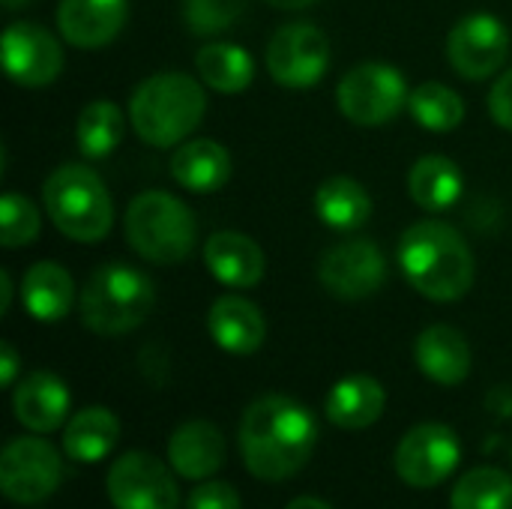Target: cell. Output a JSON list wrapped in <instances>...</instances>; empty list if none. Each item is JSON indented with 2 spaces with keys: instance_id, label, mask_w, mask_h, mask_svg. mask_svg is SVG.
I'll return each instance as SVG.
<instances>
[{
  "instance_id": "obj_33",
  "label": "cell",
  "mask_w": 512,
  "mask_h": 509,
  "mask_svg": "<svg viewBox=\"0 0 512 509\" xmlns=\"http://www.w3.org/2000/svg\"><path fill=\"white\" fill-rule=\"evenodd\" d=\"M186 509H243L240 495L225 480H204L186 498Z\"/></svg>"
},
{
  "instance_id": "obj_17",
  "label": "cell",
  "mask_w": 512,
  "mask_h": 509,
  "mask_svg": "<svg viewBox=\"0 0 512 509\" xmlns=\"http://www.w3.org/2000/svg\"><path fill=\"white\" fill-rule=\"evenodd\" d=\"M204 264L216 282L225 288L243 291L255 288L267 273L264 249L240 231H216L204 243Z\"/></svg>"
},
{
  "instance_id": "obj_21",
  "label": "cell",
  "mask_w": 512,
  "mask_h": 509,
  "mask_svg": "<svg viewBox=\"0 0 512 509\" xmlns=\"http://www.w3.org/2000/svg\"><path fill=\"white\" fill-rule=\"evenodd\" d=\"M384 408H387V390L372 375H348L336 381L324 402L327 420L345 432H360L375 426Z\"/></svg>"
},
{
  "instance_id": "obj_4",
  "label": "cell",
  "mask_w": 512,
  "mask_h": 509,
  "mask_svg": "<svg viewBox=\"0 0 512 509\" xmlns=\"http://www.w3.org/2000/svg\"><path fill=\"white\" fill-rule=\"evenodd\" d=\"M42 207L51 225L75 243H99L114 228L111 192L105 180L81 162H66L45 177Z\"/></svg>"
},
{
  "instance_id": "obj_2",
  "label": "cell",
  "mask_w": 512,
  "mask_h": 509,
  "mask_svg": "<svg viewBox=\"0 0 512 509\" xmlns=\"http://www.w3.org/2000/svg\"><path fill=\"white\" fill-rule=\"evenodd\" d=\"M399 267L408 285L432 303L462 300L477 279L468 240L441 219H420L399 237Z\"/></svg>"
},
{
  "instance_id": "obj_3",
  "label": "cell",
  "mask_w": 512,
  "mask_h": 509,
  "mask_svg": "<svg viewBox=\"0 0 512 509\" xmlns=\"http://www.w3.org/2000/svg\"><path fill=\"white\" fill-rule=\"evenodd\" d=\"M207 93L198 78L180 69L144 78L129 99V123L135 135L159 150L180 147L201 126Z\"/></svg>"
},
{
  "instance_id": "obj_28",
  "label": "cell",
  "mask_w": 512,
  "mask_h": 509,
  "mask_svg": "<svg viewBox=\"0 0 512 509\" xmlns=\"http://www.w3.org/2000/svg\"><path fill=\"white\" fill-rule=\"evenodd\" d=\"M123 111L111 99H93L81 108L75 123V144L84 159H105L123 141Z\"/></svg>"
},
{
  "instance_id": "obj_8",
  "label": "cell",
  "mask_w": 512,
  "mask_h": 509,
  "mask_svg": "<svg viewBox=\"0 0 512 509\" xmlns=\"http://www.w3.org/2000/svg\"><path fill=\"white\" fill-rule=\"evenodd\" d=\"M63 483V459L42 435L12 438L0 453V489L12 504L36 507Z\"/></svg>"
},
{
  "instance_id": "obj_10",
  "label": "cell",
  "mask_w": 512,
  "mask_h": 509,
  "mask_svg": "<svg viewBox=\"0 0 512 509\" xmlns=\"http://www.w3.org/2000/svg\"><path fill=\"white\" fill-rule=\"evenodd\" d=\"M462 462V441L444 423H420L408 429L396 447L393 465L405 486L435 489L456 474Z\"/></svg>"
},
{
  "instance_id": "obj_30",
  "label": "cell",
  "mask_w": 512,
  "mask_h": 509,
  "mask_svg": "<svg viewBox=\"0 0 512 509\" xmlns=\"http://www.w3.org/2000/svg\"><path fill=\"white\" fill-rule=\"evenodd\" d=\"M450 509H512V477L492 465L465 471L450 492Z\"/></svg>"
},
{
  "instance_id": "obj_39",
  "label": "cell",
  "mask_w": 512,
  "mask_h": 509,
  "mask_svg": "<svg viewBox=\"0 0 512 509\" xmlns=\"http://www.w3.org/2000/svg\"><path fill=\"white\" fill-rule=\"evenodd\" d=\"M270 6H276V9H306V6H312L315 0H267Z\"/></svg>"
},
{
  "instance_id": "obj_11",
  "label": "cell",
  "mask_w": 512,
  "mask_h": 509,
  "mask_svg": "<svg viewBox=\"0 0 512 509\" xmlns=\"http://www.w3.org/2000/svg\"><path fill=\"white\" fill-rule=\"evenodd\" d=\"M105 492L114 509H180V489L162 459L144 450H129L114 459Z\"/></svg>"
},
{
  "instance_id": "obj_20",
  "label": "cell",
  "mask_w": 512,
  "mask_h": 509,
  "mask_svg": "<svg viewBox=\"0 0 512 509\" xmlns=\"http://www.w3.org/2000/svg\"><path fill=\"white\" fill-rule=\"evenodd\" d=\"M414 360L417 369L441 387H456L471 375V345L468 339L450 327V324H432L426 327L414 342Z\"/></svg>"
},
{
  "instance_id": "obj_32",
  "label": "cell",
  "mask_w": 512,
  "mask_h": 509,
  "mask_svg": "<svg viewBox=\"0 0 512 509\" xmlns=\"http://www.w3.org/2000/svg\"><path fill=\"white\" fill-rule=\"evenodd\" d=\"M246 0H183V24L192 36H219L237 24Z\"/></svg>"
},
{
  "instance_id": "obj_35",
  "label": "cell",
  "mask_w": 512,
  "mask_h": 509,
  "mask_svg": "<svg viewBox=\"0 0 512 509\" xmlns=\"http://www.w3.org/2000/svg\"><path fill=\"white\" fill-rule=\"evenodd\" d=\"M18 354L9 342H0V384L3 387H15V378H18Z\"/></svg>"
},
{
  "instance_id": "obj_13",
  "label": "cell",
  "mask_w": 512,
  "mask_h": 509,
  "mask_svg": "<svg viewBox=\"0 0 512 509\" xmlns=\"http://www.w3.org/2000/svg\"><path fill=\"white\" fill-rule=\"evenodd\" d=\"M321 285L339 300H369L387 282V258L369 237H348L330 246L318 261Z\"/></svg>"
},
{
  "instance_id": "obj_34",
  "label": "cell",
  "mask_w": 512,
  "mask_h": 509,
  "mask_svg": "<svg viewBox=\"0 0 512 509\" xmlns=\"http://www.w3.org/2000/svg\"><path fill=\"white\" fill-rule=\"evenodd\" d=\"M489 114L501 129L512 132V69L498 75V81L492 84V90H489Z\"/></svg>"
},
{
  "instance_id": "obj_12",
  "label": "cell",
  "mask_w": 512,
  "mask_h": 509,
  "mask_svg": "<svg viewBox=\"0 0 512 509\" xmlns=\"http://www.w3.org/2000/svg\"><path fill=\"white\" fill-rule=\"evenodd\" d=\"M510 57V30L492 12H474L453 24L447 36V60L465 81H486L504 69Z\"/></svg>"
},
{
  "instance_id": "obj_23",
  "label": "cell",
  "mask_w": 512,
  "mask_h": 509,
  "mask_svg": "<svg viewBox=\"0 0 512 509\" xmlns=\"http://www.w3.org/2000/svg\"><path fill=\"white\" fill-rule=\"evenodd\" d=\"M171 177L195 195H210L222 189L231 177V153L210 138L183 141L171 153Z\"/></svg>"
},
{
  "instance_id": "obj_1",
  "label": "cell",
  "mask_w": 512,
  "mask_h": 509,
  "mask_svg": "<svg viewBox=\"0 0 512 509\" xmlns=\"http://www.w3.org/2000/svg\"><path fill=\"white\" fill-rule=\"evenodd\" d=\"M237 444L246 471L264 483H285L297 477L315 453V414L285 393L258 396L240 420Z\"/></svg>"
},
{
  "instance_id": "obj_7",
  "label": "cell",
  "mask_w": 512,
  "mask_h": 509,
  "mask_svg": "<svg viewBox=\"0 0 512 509\" xmlns=\"http://www.w3.org/2000/svg\"><path fill=\"white\" fill-rule=\"evenodd\" d=\"M408 81L405 75L390 63H357L351 66L339 87H336V105L354 126L378 129L393 123L408 108Z\"/></svg>"
},
{
  "instance_id": "obj_29",
  "label": "cell",
  "mask_w": 512,
  "mask_h": 509,
  "mask_svg": "<svg viewBox=\"0 0 512 509\" xmlns=\"http://www.w3.org/2000/svg\"><path fill=\"white\" fill-rule=\"evenodd\" d=\"M408 111L414 117V123L426 132H453L462 126L465 120V99L441 84V81H423L411 90L408 96Z\"/></svg>"
},
{
  "instance_id": "obj_24",
  "label": "cell",
  "mask_w": 512,
  "mask_h": 509,
  "mask_svg": "<svg viewBox=\"0 0 512 509\" xmlns=\"http://www.w3.org/2000/svg\"><path fill=\"white\" fill-rule=\"evenodd\" d=\"M117 441H120V420L114 417V411L102 405L75 411L63 426V453L78 465L102 462L105 456H111Z\"/></svg>"
},
{
  "instance_id": "obj_16",
  "label": "cell",
  "mask_w": 512,
  "mask_h": 509,
  "mask_svg": "<svg viewBox=\"0 0 512 509\" xmlns=\"http://www.w3.org/2000/svg\"><path fill=\"white\" fill-rule=\"evenodd\" d=\"M129 15V0H60L57 27L60 36L81 51L111 45Z\"/></svg>"
},
{
  "instance_id": "obj_27",
  "label": "cell",
  "mask_w": 512,
  "mask_h": 509,
  "mask_svg": "<svg viewBox=\"0 0 512 509\" xmlns=\"http://www.w3.org/2000/svg\"><path fill=\"white\" fill-rule=\"evenodd\" d=\"M195 72L198 78L225 96L243 93L255 78V60L243 45L234 42H210L195 54Z\"/></svg>"
},
{
  "instance_id": "obj_5",
  "label": "cell",
  "mask_w": 512,
  "mask_h": 509,
  "mask_svg": "<svg viewBox=\"0 0 512 509\" xmlns=\"http://www.w3.org/2000/svg\"><path fill=\"white\" fill-rule=\"evenodd\" d=\"M153 303L156 288L150 276L126 261L96 267L78 294L81 324L96 336H123L138 330L153 312Z\"/></svg>"
},
{
  "instance_id": "obj_37",
  "label": "cell",
  "mask_w": 512,
  "mask_h": 509,
  "mask_svg": "<svg viewBox=\"0 0 512 509\" xmlns=\"http://www.w3.org/2000/svg\"><path fill=\"white\" fill-rule=\"evenodd\" d=\"M12 306V276L0 270V315H6Z\"/></svg>"
},
{
  "instance_id": "obj_26",
  "label": "cell",
  "mask_w": 512,
  "mask_h": 509,
  "mask_svg": "<svg viewBox=\"0 0 512 509\" xmlns=\"http://www.w3.org/2000/svg\"><path fill=\"white\" fill-rule=\"evenodd\" d=\"M465 192V177L462 168L447 159V156H423L411 165L408 171V195L417 207L429 213L450 210Z\"/></svg>"
},
{
  "instance_id": "obj_36",
  "label": "cell",
  "mask_w": 512,
  "mask_h": 509,
  "mask_svg": "<svg viewBox=\"0 0 512 509\" xmlns=\"http://www.w3.org/2000/svg\"><path fill=\"white\" fill-rule=\"evenodd\" d=\"M486 408H489L495 417H504V420H510L512 417V384H501V387H495V390L489 393V399H486Z\"/></svg>"
},
{
  "instance_id": "obj_40",
  "label": "cell",
  "mask_w": 512,
  "mask_h": 509,
  "mask_svg": "<svg viewBox=\"0 0 512 509\" xmlns=\"http://www.w3.org/2000/svg\"><path fill=\"white\" fill-rule=\"evenodd\" d=\"M33 0H3V9H9V12H15V9H21V6H30Z\"/></svg>"
},
{
  "instance_id": "obj_6",
  "label": "cell",
  "mask_w": 512,
  "mask_h": 509,
  "mask_svg": "<svg viewBox=\"0 0 512 509\" xmlns=\"http://www.w3.org/2000/svg\"><path fill=\"white\" fill-rule=\"evenodd\" d=\"M126 243L150 264H180L198 243V222L186 201L165 189L135 195L123 216Z\"/></svg>"
},
{
  "instance_id": "obj_15",
  "label": "cell",
  "mask_w": 512,
  "mask_h": 509,
  "mask_svg": "<svg viewBox=\"0 0 512 509\" xmlns=\"http://www.w3.org/2000/svg\"><path fill=\"white\" fill-rule=\"evenodd\" d=\"M69 387L54 372H30L12 390V414L15 420L36 435H51L69 420Z\"/></svg>"
},
{
  "instance_id": "obj_9",
  "label": "cell",
  "mask_w": 512,
  "mask_h": 509,
  "mask_svg": "<svg viewBox=\"0 0 512 509\" xmlns=\"http://www.w3.org/2000/svg\"><path fill=\"white\" fill-rule=\"evenodd\" d=\"M330 39L309 21L282 24L267 42V72L279 87L306 90L315 87L330 69Z\"/></svg>"
},
{
  "instance_id": "obj_18",
  "label": "cell",
  "mask_w": 512,
  "mask_h": 509,
  "mask_svg": "<svg viewBox=\"0 0 512 509\" xmlns=\"http://www.w3.org/2000/svg\"><path fill=\"white\" fill-rule=\"evenodd\" d=\"M168 465L177 477L204 483L225 465V438L210 420H186L168 438Z\"/></svg>"
},
{
  "instance_id": "obj_31",
  "label": "cell",
  "mask_w": 512,
  "mask_h": 509,
  "mask_svg": "<svg viewBox=\"0 0 512 509\" xmlns=\"http://www.w3.org/2000/svg\"><path fill=\"white\" fill-rule=\"evenodd\" d=\"M42 231V216L36 204L21 192H3L0 198V243L3 249H24L36 243Z\"/></svg>"
},
{
  "instance_id": "obj_22",
  "label": "cell",
  "mask_w": 512,
  "mask_h": 509,
  "mask_svg": "<svg viewBox=\"0 0 512 509\" xmlns=\"http://www.w3.org/2000/svg\"><path fill=\"white\" fill-rule=\"evenodd\" d=\"M21 303L39 324L63 321L75 303V279L57 261H36L21 279Z\"/></svg>"
},
{
  "instance_id": "obj_19",
  "label": "cell",
  "mask_w": 512,
  "mask_h": 509,
  "mask_svg": "<svg viewBox=\"0 0 512 509\" xmlns=\"http://www.w3.org/2000/svg\"><path fill=\"white\" fill-rule=\"evenodd\" d=\"M207 333L225 354L249 357L264 345L267 321H264V312L252 300L240 294H225L213 300L207 312Z\"/></svg>"
},
{
  "instance_id": "obj_38",
  "label": "cell",
  "mask_w": 512,
  "mask_h": 509,
  "mask_svg": "<svg viewBox=\"0 0 512 509\" xmlns=\"http://www.w3.org/2000/svg\"><path fill=\"white\" fill-rule=\"evenodd\" d=\"M285 509H333L327 501H321V498H294L291 504Z\"/></svg>"
},
{
  "instance_id": "obj_25",
  "label": "cell",
  "mask_w": 512,
  "mask_h": 509,
  "mask_svg": "<svg viewBox=\"0 0 512 509\" xmlns=\"http://www.w3.org/2000/svg\"><path fill=\"white\" fill-rule=\"evenodd\" d=\"M315 216L333 231H360L372 219V195L354 177L336 174L315 189Z\"/></svg>"
},
{
  "instance_id": "obj_14",
  "label": "cell",
  "mask_w": 512,
  "mask_h": 509,
  "mask_svg": "<svg viewBox=\"0 0 512 509\" xmlns=\"http://www.w3.org/2000/svg\"><path fill=\"white\" fill-rule=\"evenodd\" d=\"M6 78L18 87H48L63 72V45L36 21H15L0 42Z\"/></svg>"
}]
</instances>
